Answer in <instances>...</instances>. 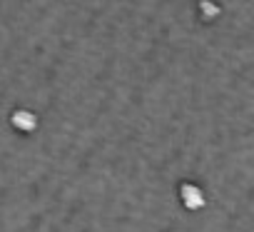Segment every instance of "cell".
<instances>
[{
    "label": "cell",
    "mask_w": 254,
    "mask_h": 232,
    "mask_svg": "<svg viewBox=\"0 0 254 232\" xmlns=\"http://www.w3.org/2000/svg\"><path fill=\"white\" fill-rule=\"evenodd\" d=\"M177 195H180V202L185 205V210H190V212H199L202 207H207V195L194 182H182L177 187Z\"/></svg>",
    "instance_id": "cell-1"
},
{
    "label": "cell",
    "mask_w": 254,
    "mask_h": 232,
    "mask_svg": "<svg viewBox=\"0 0 254 232\" xmlns=\"http://www.w3.org/2000/svg\"><path fill=\"white\" fill-rule=\"evenodd\" d=\"M199 15H202V20H217L219 18V13H222V8L214 3V0H199Z\"/></svg>",
    "instance_id": "cell-2"
},
{
    "label": "cell",
    "mask_w": 254,
    "mask_h": 232,
    "mask_svg": "<svg viewBox=\"0 0 254 232\" xmlns=\"http://www.w3.org/2000/svg\"><path fill=\"white\" fill-rule=\"evenodd\" d=\"M13 123H18V128H23V130H33L38 125V118H35L33 112H28V110H20L15 118H13Z\"/></svg>",
    "instance_id": "cell-3"
}]
</instances>
